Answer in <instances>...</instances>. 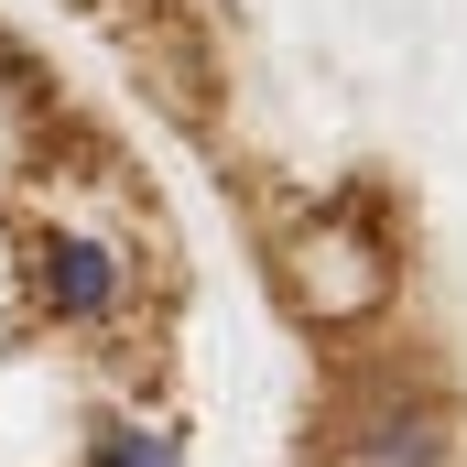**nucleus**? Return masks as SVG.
Instances as JSON below:
<instances>
[{
  "mask_svg": "<svg viewBox=\"0 0 467 467\" xmlns=\"http://www.w3.org/2000/svg\"><path fill=\"white\" fill-rule=\"evenodd\" d=\"M196 327L174 174L0 0V467H196Z\"/></svg>",
  "mask_w": 467,
  "mask_h": 467,
  "instance_id": "obj_1",
  "label": "nucleus"
}]
</instances>
